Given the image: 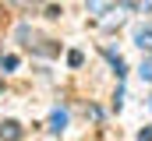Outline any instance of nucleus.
I'll use <instances>...</instances> for the list:
<instances>
[{"label": "nucleus", "mask_w": 152, "mask_h": 141, "mask_svg": "<svg viewBox=\"0 0 152 141\" xmlns=\"http://www.w3.org/2000/svg\"><path fill=\"white\" fill-rule=\"evenodd\" d=\"M0 138H7V141H18V138H21V127H18L14 120H7V124H0Z\"/></svg>", "instance_id": "1"}, {"label": "nucleus", "mask_w": 152, "mask_h": 141, "mask_svg": "<svg viewBox=\"0 0 152 141\" xmlns=\"http://www.w3.org/2000/svg\"><path fill=\"white\" fill-rule=\"evenodd\" d=\"M64 124H67V116H64V113H53V131H60Z\"/></svg>", "instance_id": "2"}, {"label": "nucleus", "mask_w": 152, "mask_h": 141, "mask_svg": "<svg viewBox=\"0 0 152 141\" xmlns=\"http://www.w3.org/2000/svg\"><path fill=\"white\" fill-rule=\"evenodd\" d=\"M138 46H152V32H138Z\"/></svg>", "instance_id": "3"}, {"label": "nucleus", "mask_w": 152, "mask_h": 141, "mask_svg": "<svg viewBox=\"0 0 152 141\" xmlns=\"http://www.w3.org/2000/svg\"><path fill=\"white\" fill-rule=\"evenodd\" d=\"M142 141H152V127H149V131H142Z\"/></svg>", "instance_id": "4"}]
</instances>
